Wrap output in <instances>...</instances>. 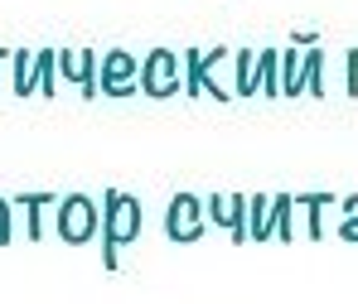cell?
Masks as SVG:
<instances>
[{
    "instance_id": "obj_1",
    "label": "cell",
    "mask_w": 358,
    "mask_h": 304,
    "mask_svg": "<svg viewBox=\"0 0 358 304\" xmlns=\"http://www.w3.org/2000/svg\"><path fill=\"white\" fill-rule=\"evenodd\" d=\"M136 237H141V203H136V193L107 188L102 193V261H107V271H117V251L131 246Z\"/></svg>"
},
{
    "instance_id": "obj_2",
    "label": "cell",
    "mask_w": 358,
    "mask_h": 304,
    "mask_svg": "<svg viewBox=\"0 0 358 304\" xmlns=\"http://www.w3.org/2000/svg\"><path fill=\"white\" fill-rule=\"evenodd\" d=\"M141 92L155 97V102H165V97L184 92V54L150 49V54L141 59Z\"/></svg>"
},
{
    "instance_id": "obj_3",
    "label": "cell",
    "mask_w": 358,
    "mask_h": 304,
    "mask_svg": "<svg viewBox=\"0 0 358 304\" xmlns=\"http://www.w3.org/2000/svg\"><path fill=\"white\" fill-rule=\"evenodd\" d=\"M102 232V208L87 193H63L59 198V237L68 246H83Z\"/></svg>"
},
{
    "instance_id": "obj_4",
    "label": "cell",
    "mask_w": 358,
    "mask_h": 304,
    "mask_svg": "<svg viewBox=\"0 0 358 304\" xmlns=\"http://www.w3.org/2000/svg\"><path fill=\"white\" fill-rule=\"evenodd\" d=\"M208 227V203L194 198V193H175L170 208H165V232L170 242H199Z\"/></svg>"
},
{
    "instance_id": "obj_5",
    "label": "cell",
    "mask_w": 358,
    "mask_h": 304,
    "mask_svg": "<svg viewBox=\"0 0 358 304\" xmlns=\"http://www.w3.org/2000/svg\"><path fill=\"white\" fill-rule=\"evenodd\" d=\"M97 87H102V97H136V92H141V59H136V54H126V49L102 54Z\"/></svg>"
},
{
    "instance_id": "obj_6",
    "label": "cell",
    "mask_w": 358,
    "mask_h": 304,
    "mask_svg": "<svg viewBox=\"0 0 358 304\" xmlns=\"http://www.w3.org/2000/svg\"><path fill=\"white\" fill-rule=\"evenodd\" d=\"M97 68H102V54H92V49H59V73L83 92V97H102V87H97Z\"/></svg>"
},
{
    "instance_id": "obj_7",
    "label": "cell",
    "mask_w": 358,
    "mask_h": 304,
    "mask_svg": "<svg viewBox=\"0 0 358 304\" xmlns=\"http://www.w3.org/2000/svg\"><path fill=\"white\" fill-rule=\"evenodd\" d=\"M208 222H218L233 242H247V198L242 193H208Z\"/></svg>"
},
{
    "instance_id": "obj_8",
    "label": "cell",
    "mask_w": 358,
    "mask_h": 304,
    "mask_svg": "<svg viewBox=\"0 0 358 304\" xmlns=\"http://www.w3.org/2000/svg\"><path fill=\"white\" fill-rule=\"evenodd\" d=\"M223 59H228V49H208V54L184 49V92H189V97L208 92V77H213V68H218Z\"/></svg>"
},
{
    "instance_id": "obj_9",
    "label": "cell",
    "mask_w": 358,
    "mask_h": 304,
    "mask_svg": "<svg viewBox=\"0 0 358 304\" xmlns=\"http://www.w3.org/2000/svg\"><path fill=\"white\" fill-rule=\"evenodd\" d=\"M305 92V54L296 49H281V97H300Z\"/></svg>"
},
{
    "instance_id": "obj_10",
    "label": "cell",
    "mask_w": 358,
    "mask_h": 304,
    "mask_svg": "<svg viewBox=\"0 0 358 304\" xmlns=\"http://www.w3.org/2000/svg\"><path fill=\"white\" fill-rule=\"evenodd\" d=\"M247 237L252 242H271V198H262V193L247 198Z\"/></svg>"
},
{
    "instance_id": "obj_11",
    "label": "cell",
    "mask_w": 358,
    "mask_h": 304,
    "mask_svg": "<svg viewBox=\"0 0 358 304\" xmlns=\"http://www.w3.org/2000/svg\"><path fill=\"white\" fill-rule=\"evenodd\" d=\"M271 232L281 242H296V193H276L271 198Z\"/></svg>"
},
{
    "instance_id": "obj_12",
    "label": "cell",
    "mask_w": 358,
    "mask_h": 304,
    "mask_svg": "<svg viewBox=\"0 0 358 304\" xmlns=\"http://www.w3.org/2000/svg\"><path fill=\"white\" fill-rule=\"evenodd\" d=\"M257 92L281 97V54L276 49H262L257 54Z\"/></svg>"
},
{
    "instance_id": "obj_13",
    "label": "cell",
    "mask_w": 358,
    "mask_h": 304,
    "mask_svg": "<svg viewBox=\"0 0 358 304\" xmlns=\"http://www.w3.org/2000/svg\"><path fill=\"white\" fill-rule=\"evenodd\" d=\"M34 77H39V92L44 97L59 92V49H39L34 54Z\"/></svg>"
},
{
    "instance_id": "obj_14",
    "label": "cell",
    "mask_w": 358,
    "mask_h": 304,
    "mask_svg": "<svg viewBox=\"0 0 358 304\" xmlns=\"http://www.w3.org/2000/svg\"><path fill=\"white\" fill-rule=\"evenodd\" d=\"M15 203H20V208L29 213V237L39 242V237H44V218H39V213H44V208H54L59 198H54V193H20Z\"/></svg>"
},
{
    "instance_id": "obj_15",
    "label": "cell",
    "mask_w": 358,
    "mask_h": 304,
    "mask_svg": "<svg viewBox=\"0 0 358 304\" xmlns=\"http://www.w3.org/2000/svg\"><path fill=\"white\" fill-rule=\"evenodd\" d=\"M10 63H15V97H29V92L39 87V77H34V54H29V49H15Z\"/></svg>"
},
{
    "instance_id": "obj_16",
    "label": "cell",
    "mask_w": 358,
    "mask_h": 304,
    "mask_svg": "<svg viewBox=\"0 0 358 304\" xmlns=\"http://www.w3.org/2000/svg\"><path fill=\"white\" fill-rule=\"evenodd\" d=\"M233 68H238V97H257V49H238Z\"/></svg>"
},
{
    "instance_id": "obj_17",
    "label": "cell",
    "mask_w": 358,
    "mask_h": 304,
    "mask_svg": "<svg viewBox=\"0 0 358 304\" xmlns=\"http://www.w3.org/2000/svg\"><path fill=\"white\" fill-rule=\"evenodd\" d=\"M305 92L310 97H324V54L310 44V54H305Z\"/></svg>"
},
{
    "instance_id": "obj_18",
    "label": "cell",
    "mask_w": 358,
    "mask_h": 304,
    "mask_svg": "<svg viewBox=\"0 0 358 304\" xmlns=\"http://www.w3.org/2000/svg\"><path fill=\"white\" fill-rule=\"evenodd\" d=\"M334 203V193H305V198H296V208H305V218H310V242L320 237V213Z\"/></svg>"
},
{
    "instance_id": "obj_19",
    "label": "cell",
    "mask_w": 358,
    "mask_h": 304,
    "mask_svg": "<svg viewBox=\"0 0 358 304\" xmlns=\"http://www.w3.org/2000/svg\"><path fill=\"white\" fill-rule=\"evenodd\" d=\"M344 87H349V97H358V49L344 54Z\"/></svg>"
},
{
    "instance_id": "obj_20",
    "label": "cell",
    "mask_w": 358,
    "mask_h": 304,
    "mask_svg": "<svg viewBox=\"0 0 358 304\" xmlns=\"http://www.w3.org/2000/svg\"><path fill=\"white\" fill-rule=\"evenodd\" d=\"M339 237L358 246V222H354V218H344V222H339Z\"/></svg>"
},
{
    "instance_id": "obj_21",
    "label": "cell",
    "mask_w": 358,
    "mask_h": 304,
    "mask_svg": "<svg viewBox=\"0 0 358 304\" xmlns=\"http://www.w3.org/2000/svg\"><path fill=\"white\" fill-rule=\"evenodd\" d=\"M10 213H15V203H10V208H0V246L10 242Z\"/></svg>"
},
{
    "instance_id": "obj_22",
    "label": "cell",
    "mask_w": 358,
    "mask_h": 304,
    "mask_svg": "<svg viewBox=\"0 0 358 304\" xmlns=\"http://www.w3.org/2000/svg\"><path fill=\"white\" fill-rule=\"evenodd\" d=\"M344 218H354V222H358V193H349V198H344Z\"/></svg>"
},
{
    "instance_id": "obj_23",
    "label": "cell",
    "mask_w": 358,
    "mask_h": 304,
    "mask_svg": "<svg viewBox=\"0 0 358 304\" xmlns=\"http://www.w3.org/2000/svg\"><path fill=\"white\" fill-rule=\"evenodd\" d=\"M5 59H10V49H0V63H5Z\"/></svg>"
},
{
    "instance_id": "obj_24",
    "label": "cell",
    "mask_w": 358,
    "mask_h": 304,
    "mask_svg": "<svg viewBox=\"0 0 358 304\" xmlns=\"http://www.w3.org/2000/svg\"><path fill=\"white\" fill-rule=\"evenodd\" d=\"M0 208H10V198H0Z\"/></svg>"
}]
</instances>
